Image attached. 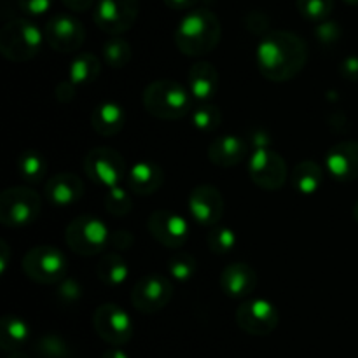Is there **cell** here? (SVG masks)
I'll use <instances>...</instances> for the list:
<instances>
[{"mask_svg": "<svg viewBox=\"0 0 358 358\" xmlns=\"http://www.w3.org/2000/svg\"><path fill=\"white\" fill-rule=\"evenodd\" d=\"M255 62L262 76L273 83H287L303 72L308 62V45L297 34L269 31L259 42Z\"/></svg>", "mask_w": 358, "mask_h": 358, "instance_id": "6da1fadb", "label": "cell"}, {"mask_svg": "<svg viewBox=\"0 0 358 358\" xmlns=\"http://www.w3.org/2000/svg\"><path fill=\"white\" fill-rule=\"evenodd\" d=\"M222 24L213 10L192 9L175 30V44L185 56L210 55L219 45Z\"/></svg>", "mask_w": 358, "mask_h": 358, "instance_id": "7a4b0ae2", "label": "cell"}, {"mask_svg": "<svg viewBox=\"0 0 358 358\" xmlns=\"http://www.w3.org/2000/svg\"><path fill=\"white\" fill-rule=\"evenodd\" d=\"M143 107L152 117L178 121L192 112V94L173 79H157L143 91Z\"/></svg>", "mask_w": 358, "mask_h": 358, "instance_id": "3957f363", "label": "cell"}, {"mask_svg": "<svg viewBox=\"0 0 358 358\" xmlns=\"http://www.w3.org/2000/svg\"><path fill=\"white\" fill-rule=\"evenodd\" d=\"M44 41L45 35L34 21L16 17L0 30V52L9 62L23 63L41 52Z\"/></svg>", "mask_w": 358, "mask_h": 358, "instance_id": "277c9868", "label": "cell"}, {"mask_svg": "<svg viewBox=\"0 0 358 358\" xmlns=\"http://www.w3.org/2000/svg\"><path fill=\"white\" fill-rule=\"evenodd\" d=\"M112 233L107 224L93 215L76 217L65 229V243L76 254L93 257L110 245Z\"/></svg>", "mask_w": 358, "mask_h": 358, "instance_id": "5b68a950", "label": "cell"}, {"mask_svg": "<svg viewBox=\"0 0 358 358\" xmlns=\"http://www.w3.org/2000/svg\"><path fill=\"white\" fill-rule=\"evenodd\" d=\"M23 273L35 283L55 285L65 280L69 273V262L65 254L51 245H38L24 254L21 262Z\"/></svg>", "mask_w": 358, "mask_h": 358, "instance_id": "8992f818", "label": "cell"}, {"mask_svg": "<svg viewBox=\"0 0 358 358\" xmlns=\"http://www.w3.org/2000/svg\"><path fill=\"white\" fill-rule=\"evenodd\" d=\"M42 210L41 196L27 185L9 187L0 194V222L7 227L34 224Z\"/></svg>", "mask_w": 358, "mask_h": 358, "instance_id": "52a82bcc", "label": "cell"}, {"mask_svg": "<svg viewBox=\"0 0 358 358\" xmlns=\"http://www.w3.org/2000/svg\"><path fill=\"white\" fill-rule=\"evenodd\" d=\"M126 161L117 150L110 147H96L91 149L84 157V173L87 178L110 189L121 185L122 180L128 177Z\"/></svg>", "mask_w": 358, "mask_h": 358, "instance_id": "ba28073f", "label": "cell"}, {"mask_svg": "<svg viewBox=\"0 0 358 358\" xmlns=\"http://www.w3.org/2000/svg\"><path fill=\"white\" fill-rule=\"evenodd\" d=\"M248 175L257 187L278 191L289 178V168L283 156L271 147H257L248 157Z\"/></svg>", "mask_w": 358, "mask_h": 358, "instance_id": "9c48e42d", "label": "cell"}, {"mask_svg": "<svg viewBox=\"0 0 358 358\" xmlns=\"http://www.w3.org/2000/svg\"><path fill=\"white\" fill-rule=\"evenodd\" d=\"M140 13L138 0H98L93 20L101 31L121 35L131 30Z\"/></svg>", "mask_w": 358, "mask_h": 358, "instance_id": "30bf717a", "label": "cell"}, {"mask_svg": "<svg viewBox=\"0 0 358 358\" xmlns=\"http://www.w3.org/2000/svg\"><path fill=\"white\" fill-rule=\"evenodd\" d=\"M236 324L247 334L262 338L269 336L280 324V313L276 306L269 301L254 297L247 299L238 306Z\"/></svg>", "mask_w": 358, "mask_h": 358, "instance_id": "8fae6325", "label": "cell"}, {"mask_svg": "<svg viewBox=\"0 0 358 358\" xmlns=\"http://www.w3.org/2000/svg\"><path fill=\"white\" fill-rule=\"evenodd\" d=\"M94 332L112 346H122L133 338V322L121 306L105 303L93 313Z\"/></svg>", "mask_w": 358, "mask_h": 358, "instance_id": "7c38bea8", "label": "cell"}, {"mask_svg": "<svg viewBox=\"0 0 358 358\" xmlns=\"http://www.w3.org/2000/svg\"><path fill=\"white\" fill-rule=\"evenodd\" d=\"M173 296V285L163 275H145L131 290V303L136 311L145 315L157 313L168 306Z\"/></svg>", "mask_w": 358, "mask_h": 358, "instance_id": "4fadbf2b", "label": "cell"}, {"mask_svg": "<svg viewBox=\"0 0 358 358\" xmlns=\"http://www.w3.org/2000/svg\"><path fill=\"white\" fill-rule=\"evenodd\" d=\"M147 229L157 243L163 245L164 248H173V250L184 247L189 238L187 220L170 210H156L150 213L147 220Z\"/></svg>", "mask_w": 358, "mask_h": 358, "instance_id": "5bb4252c", "label": "cell"}, {"mask_svg": "<svg viewBox=\"0 0 358 358\" xmlns=\"http://www.w3.org/2000/svg\"><path fill=\"white\" fill-rule=\"evenodd\" d=\"M45 42L58 52H76L83 45L86 30L77 17L56 14L44 27Z\"/></svg>", "mask_w": 358, "mask_h": 358, "instance_id": "9a60e30c", "label": "cell"}, {"mask_svg": "<svg viewBox=\"0 0 358 358\" xmlns=\"http://www.w3.org/2000/svg\"><path fill=\"white\" fill-rule=\"evenodd\" d=\"M189 212L201 226H217L224 215V198L213 185H198L189 196Z\"/></svg>", "mask_w": 358, "mask_h": 358, "instance_id": "2e32d148", "label": "cell"}, {"mask_svg": "<svg viewBox=\"0 0 358 358\" xmlns=\"http://www.w3.org/2000/svg\"><path fill=\"white\" fill-rule=\"evenodd\" d=\"M325 168L338 182H353L358 178V142L345 140L331 147L325 156Z\"/></svg>", "mask_w": 358, "mask_h": 358, "instance_id": "e0dca14e", "label": "cell"}, {"mask_svg": "<svg viewBox=\"0 0 358 358\" xmlns=\"http://www.w3.org/2000/svg\"><path fill=\"white\" fill-rule=\"evenodd\" d=\"M257 287V271L247 262H233L220 273V289L233 299H245Z\"/></svg>", "mask_w": 358, "mask_h": 358, "instance_id": "ac0fdd59", "label": "cell"}, {"mask_svg": "<svg viewBox=\"0 0 358 358\" xmlns=\"http://www.w3.org/2000/svg\"><path fill=\"white\" fill-rule=\"evenodd\" d=\"M44 194L52 206L65 208L83 198L84 182L76 173H58L45 182Z\"/></svg>", "mask_w": 358, "mask_h": 358, "instance_id": "d6986e66", "label": "cell"}, {"mask_svg": "<svg viewBox=\"0 0 358 358\" xmlns=\"http://www.w3.org/2000/svg\"><path fill=\"white\" fill-rule=\"evenodd\" d=\"M247 142L236 135L217 136L208 145V159L220 168L236 166L247 157Z\"/></svg>", "mask_w": 358, "mask_h": 358, "instance_id": "ffe728a7", "label": "cell"}, {"mask_svg": "<svg viewBox=\"0 0 358 358\" xmlns=\"http://www.w3.org/2000/svg\"><path fill=\"white\" fill-rule=\"evenodd\" d=\"M187 84L192 98L208 101L219 91V72L210 62H196L189 69Z\"/></svg>", "mask_w": 358, "mask_h": 358, "instance_id": "44dd1931", "label": "cell"}, {"mask_svg": "<svg viewBox=\"0 0 358 358\" xmlns=\"http://www.w3.org/2000/svg\"><path fill=\"white\" fill-rule=\"evenodd\" d=\"M163 170L156 163H149V161H140V163L133 164L126 177L129 191L140 196H150L157 192L163 185Z\"/></svg>", "mask_w": 358, "mask_h": 358, "instance_id": "7402d4cb", "label": "cell"}, {"mask_svg": "<svg viewBox=\"0 0 358 358\" xmlns=\"http://www.w3.org/2000/svg\"><path fill=\"white\" fill-rule=\"evenodd\" d=\"M126 124V112L115 101H103L96 105L91 114V126L101 136H115Z\"/></svg>", "mask_w": 358, "mask_h": 358, "instance_id": "603a6c76", "label": "cell"}, {"mask_svg": "<svg viewBox=\"0 0 358 358\" xmlns=\"http://www.w3.org/2000/svg\"><path fill=\"white\" fill-rule=\"evenodd\" d=\"M290 182H292V187L299 194H317L322 185H324V168L315 163V161H301L294 168Z\"/></svg>", "mask_w": 358, "mask_h": 358, "instance_id": "cb8c5ba5", "label": "cell"}, {"mask_svg": "<svg viewBox=\"0 0 358 358\" xmlns=\"http://www.w3.org/2000/svg\"><path fill=\"white\" fill-rule=\"evenodd\" d=\"M30 338V325L16 315H6L0 322V346L6 352H16Z\"/></svg>", "mask_w": 358, "mask_h": 358, "instance_id": "d4e9b609", "label": "cell"}, {"mask_svg": "<svg viewBox=\"0 0 358 358\" xmlns=\"http://www.w3.org/2000/svg\"><path fill=\"white\" fill-rule=\"evenodd\" d=\"M101 72V63L96 55L93 52H79L73 56L72 63L69 66V79L76 86L80 84H91L98 79Z\"/></svg>", "mask_w": 358, "mask_h": 358, "instance_id": "484cf974", "label": "cell"}, {"mask_svg": "<svg viewBox=\"0 0 358 358\" xmlns=\"http://www.w3.org/2000/svg\"><path fill=\"white\" fill-rule=\"evenodd\" d=\"M96 275L101 283L108 287H119L126 282L129 268L119 254H105L96 264Z\"/></svg>", "mask_w": 358, "mask_h": 358, "instance_id": "4316f807", "label": "cell"}, {"mask_svg": "<svg viewBox=\"0 0 358 358\" xmlns=\"http://www.w3.org/2000/svg\"><path fill=\"white\" fill-rule=\"evenodd\" d=\"M17 173L28 184H38L48 173V161L44 154L35 149H27L17 156Z\"/></svg>", "mask_w": 358, "mask_h": 358, "instance_id": "83f0119b", "label": "cell"}, {"mask_svg": "<svg viewBox=\"0 0 358 358\" xmlns=\"http://www.w3.org/2000/svg\"><path fill=\"white\" fill-rule=\"evenodd\" d=\"M103 59L108 66L112 69H124L129 62H131V45L126 38L119 37V35H112L108 41H105L103 49Z\"/></svg>", "mask_w": 358, "mask_h": 358, "instance_id": "f1b7e54d", "label": "cell"}, {"mask_svg": "<svg viewBox=\"0 0 358 358\" xmlns=\"http://www.w3.org/2000/svg\"><path fill=\"white\" fill-rule=\"evenodd\" d=\"M191 121L194 128H198L199 131L210 133L215 131L217 128L222 122V112L217 105L213 103H201L199 107L192 108L191 112Z\"/></svg>", "mask_w": 358, "mask_h": 358, "instance_id": "f546056e", "label": "cell"}, {"mask_svg": "<svg viewBox=\"0 0 358 358\" xmlns=\"http://www.w3.org/2000/svg\"><path fill=\"white\" fill-rule=\"evenodd\" d=\"M198 271V264L196 259L187 252H175L170 259H168V273L173 280L178 282H187Z\"/></svg>", "mask_w": 358, "mask_h": 358, "instance_id": "4dcf8cb0", "label": "cell"}, {"mask_svg": "<svg viewBox=\"0 0 358 358\" xmlns=\"http://www.w3.org/2000/svg\"><path fill=\"white\" fill-rule=\"evenodd\" d=\"M301 16L313 23H322L334 10V0H296Z\"/></svg>", "mask_w": 358, "mask_h": 358, "instance_id": "1f68e13d", "label": "cell"}, {"mask_svg": "<svg viewBox=\"0 0 358 358\" xmlns=\"http://www.w3.org/2000/svg\"><path fill=\"white\" fill-rule=\"evenodd\" d=\"M105 210H107L110 215L115 217H124L126 213L131 212L133 201L129 192L126 191L122 185H115V187H110L105 194Z\"/></svg>", "mask_w": 358, "mask_h": 358, "instance_id": "d6a6232c", "label": "cell"}, {"mask_svg": "<svg viewBox=\"0 0 358 358\" xmlns=\"http://www.w3.org/2000/svg\"><path fill=\"white\" fill-rule=\"evenodd\" d=\"M206 243H208L210 252L217 255L229 254L238 243L236 233H234L231 227H215L213 231H210L208 238H206Z\"/></svg>", "mask_w": 358, "mask_h": 358, "instance_id": "836d02e7", "label": "cell"}, {"mask_svg": "<svg viewBox=\"0 0 358 358\" xmlns=\"http://www.w3.org/2000/svg\"><path fill=\"white\" fill-rule=\"evenodd\" d=\"M38 355L48 358H69L70 350L66 343L58 336H44L37 343Z\"/></svg>", "mask_w": 358, "mask_h": 358, "instance_id": "e575fe53", "label": "cell"}, {"mask_svg": "<svg viewBox=\"0 0 358 358\" xmlns=\"http://www.w3.org/2000/svg\"><path fill=\"white\" fill-rule=\"evenodd\" d=\"M55 0H17V6L28 16H42L51 10Z\"/></svg>", "mask_w": 358, "mask_h": 358, "instance_id": "d590c367", "label": "cell"}, {"mask_svg": "<svg viewBox=\"0 0 358 358\" xmlns=\"http://www.w3.org/2000/svg\"><path fill=\"white\" fill-rule=\"evenodd\" d=\"M339 73L345 80L358 83V56H348L343 59V63L339 65Z\"/></svg>", "mask_w": 358, "mask_h": 358, "instance_id": "8d00e7d4", "label": "cell"}, {"mask_svg": "<svg viewBox=\"0 0 358 358\" xmlns=\"http://www.w3.org/2000/svg\"><path fill=\"white\" fill-rule=\"evenodd\" d=\"M133 243H135V238H133V234L129 231L119 229L112 233L110 245L115 250H129L133 247Z\"/></svg>", "mask_w": 358, "mask_h": 358, "instance_id": "74e56055", "label": "cell"}, {"mask_svg": "<svg viewBox=\"0 0 358 358\" xmlns=\"http://www.w3.org/2000/svg\"><path fill=\"white\" fill-rule=\"evenodd\" d=\"M317 37L320 38L322 42H336L339 38L338 23H327V21H322V23H318Z\"/></svg>", "mask_w": 358, "mask_h": 358, "instance_id": "f35d334b", "label": "cell"}, {"mask_svg": "<svg viewBox=\"0 0 358 358\" xmlns=\"http://www.w3.org/2000/svg\"><path fill=\"white\" fill-rule=\"evenodd\" d=\"M59 297H62L65 303H73L80 297V287L77 285L73 280H65L59 287Z\"/></svg>", "mask_w": 358, "mask_h": 358, "instance_id": "ab89813d", "label": "cell"}, {"mask_svg": "<svg viewBox=\"0 0 358 358\" xmlns=\"http://www.w3.org/2000/svg\"><path fill=\"white\" fill-rule=\"evenodd\" d=\"M55 93H56V100L62 101V103H66V101L72 100L73 94H76V84H73L70 79L62 80V83L56 86Z\"/></svg>", "mask_w": 358, "mask_h": 358, "instance_id": "60d3db41", "label": "cell"}, {"mask_svg": "<svg viewBox=\"0 0 358 358\" xmlns=\"http://www.w3.org/2000/svg\"><path fill=\"white\" fill-rule=\"evenodd\" d=\"M163 2L173 10H189L196 7L199 0H163Z\"/></svg>", "mask_w": 358, "mask_h": 358, "instance_id": "b9f144b4", "label": "cell"}, {"mask_svg": "<svg viewBox=\"0 0 358 358\" xmlns=\"http://www.w3.org/2000/svg\"><path fill=\"white\" fill-rule=\"evenodd\" d=\"M65 3V7H69L70 10H76V13H83L87 10L94 3V0H62Z\"/></svg>", "mask_w": 358, "mask_h": 358, "instance_id": "7bdbcfd3", "label": "cell"}, {"mask_svg": "<svg viewBox=\"0 0 358 358\" xmlns=\"http://www.w3.org/2000/svg\"><path fill=\"white\" fill-rule=\"evenodd\" d=\"M7 255H9V245L6 241H0V273L6 271Z\"/></svg>", "mask_w": 358, "mask_h": 358, "instance_id": "ee69618b", "label": "cell"}, {"mask_svg": "<svg viewBox=\"0 0 358 358\" xmlns=\"http://www.w3.org/2000/svg\"><path fill=\"white\" fill-rule=\"evenodd\" d=\"M101 358H129V357H128V353L122 352L119 346H112V348H108L107 352H103Z\"/></svg>", "mask_w": 358, "mask_h": 358, "instance_id": "f6af8a7d", "label": "cell"}, {"mask_svg": "<svg viewBox=\"0 0 358 358\" xmlns=\"http://www.w3.org/2000/svg\"><path fill=\"white\" fill-rule=\"evenodd\" d=\"M7 358H28L27 355H24V353H21V352H9V355H7Z\"/></svg>", "mask_w": 358, "mask_h": 358, "instance_id": "bcb514c9", "label": "cell"}, {"mask_svg": "<svg viewBox=\"0 0 358 358\" xmlns=\"http://www.w3.org/2000/svg\"><path fill=\"white\" fill-rule=\"evenodd\" d=\"M353 217H355V220L358 222V201L355 203V206H353Z\"/></svg>", "mask_w": 358, "mask_h": 358, "instance_id": "7dc6e473", "label": "cell"}, {"mask_svg": "<svg viewBox=\"0 0 358 358\" xmlns=\"http://www.w3.org/2000/svg\"><path fill=\"white\" fill-rule=\"evenodd\" d=\"M346 3H350V6H358V0H345Z\"/></svg>", "mask_w": 358, "mask_h": 358, "instance_id": "c3c4849f", "label": "cell"}]
</instances>
